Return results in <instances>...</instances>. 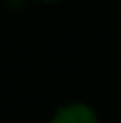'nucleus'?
<instances>
[{
  "label": "nucleus",
  "instance_id": "2",
  "mask_svg": "<svg viewBox=\"0 0 121 123\" xmlns=\"http://www.w3.org/2000/svg\"><path fill=\"white\" fill-rule=\"evenodd\" d=\"M37 2H46V5H50V2H59V0H37Z\"/></svg>",
  "mask_w": 121,
  "mask_h": 123
},
{
  "label": "nucleus",
  "instance_id": "1",
  "mask_svg": "<svg viewBox=\"0 0 121 123\" xmlns=\"http://www.w3.org/2000/svg\"><path fill=\"white\" fill-rule=\"evenodd\" d=\"M48 123H101L98 112L85 100H69L62 103L50 114Z\"/></svg>",
  "mask_w": 121,
  "mask_h": 123
}]
</instances>
